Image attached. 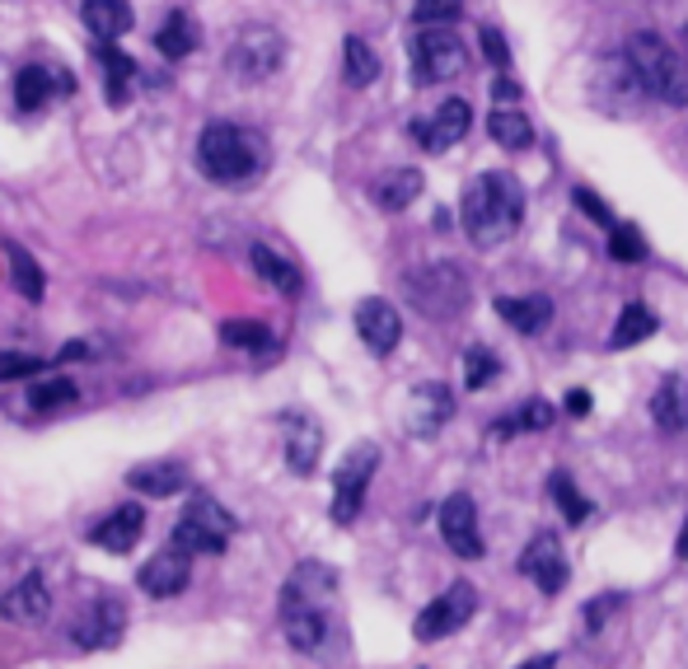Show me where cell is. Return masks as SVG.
<instances>
[{
    "label": "cell",
    "instance_id": "4dcf8cb0",
    "mask_svg": "<svg viewBox=\"0 0 688 669\" xmlns=\"http://www.w3.org/2000/svg\"><path fill=\"white\" fill-rule=\"evenodd\" d=\"M417 192H421V173L417 169H394L375 183V202L384 211H403V206L417 202Z\"/></svg>",
    "mask_w": 688,
    "mask_h": 669
},
{
    "label": "cell",
    "instance_id": "d6986e66",
    "mask_svg": "<svg viewBox=\"0 0 688 669\" xmlns=\"http://www.w3.org/2000/svg\"><path fill=\"white\" fill-rule=\"evenodd\" d=\"M281 427H286V464L291 473H314V464H319V450H324V431L319 421L305 417V412H286L281 417Z\"/></svg>",
    "mask_w": 688,
    "mask_h": 669
},
{
    "label": "cell",
    "instance_id": "74e56055",
    "mask_svg": "<svg viewBox=\"0 0 688 669\" xmlns=\"http://www.w3.org/2000/svg\"><path fill=\"white\" fill-rule=\"evenodd\" d=\"M497 375H501L497 351H487V347H469L464 351V384H469V389H487Z\"/></svg>",
    "mask_w": 688,
    "mask_h": 669
},
{
    "label": "cell",
    "instance_id": "1f68e13d",
    "mask_svg": "<svg viewBox=\"0 0 688 669\" xmlns=\"http://www.w3.org/2000/svg\"><path fill=\"white\" fill-rule=\"evenodd\" d=\"M651 332H656V314H651L646 305H628V309L619 314V324H613V332H609V347H613V351H628V347L646 342Z\"/></svg>",
    "mask_w": 688,
    "mask_h": 669
},
{
    "label": "cell",
    "instance_id": "2e32d148",
    "mask_svg": "<svg viewBox=\"0 0 688 669\" xmlns=\"http://www.w3.org/2000/svg\"><path fill=\"white\" fill-rule=\"evenodd\" d=\"M47 609H52V590H47V580L38 571H29L24 580H14V586L0 594V619L5 623H43L47 619Z\"/></svg>",
    "mask_w": 688,
    "mask_h": 669
},
{
    "label": "cell",
    "instance_id": "ab89813d",
    "mask_svg": "<svg viewBox=\"0 0 688 669\" xmlns=\"http://www.w3.org/2000/svg\"><path fill=\"white\" fill-rule=\"evenodd\" d=\"M553 501L562 506V515H567L572 524H580V520H590V501L576 491V483L567 478V473H553Z\"/></svg>",
    "mask_w": 688,
    "mask_h": 669
},
{
    "label": "cell",
    "instance_id": "8992f818",
    "mask_svg": "<svg viewBox=\"0 0 688 669\" xmlns=\"http://www.w3.org/2000/svg\"><path fill=\"white\" fill-rule=\"evenodd\" d=\"M375 468H380V450L370 445V440H361L357 450H347V460L338 464V473H332V520L338 524H351L361 515L365 487L375 478Z\"/></svg>",
    "mask_w": 688,
    "mask_h": 669
},
{
    "label": "cell",
    "instance_id": "bcb514c9",
    "mask_svg": "<svg viewBox=\"0 0 688 669\" xmlns=\"http://www.w3.org/2000/svg\"><path fill=\"white\" fill-rule=\"evenodd\" d=\"M520 90H516V84H510V80H497V84H492V99H516Z\"/></svg>",
    "mask_w": 688,
    "mask_h": 669
},
{
    "label": "cell",
    "instance_id": "b9f144b4",
    "mask_svg": "<svg viewBox=\"0 0 688 669\" xmlns=\"http://www.w3.org/2000/svg\"><path fill=\"white\" fill-rule=\"evenodd\" d=\"M33 370H43L38 356H24V351H0V379H29Z\"/></svg>",
    "mask_w": 688,
    "mask_h": 669
},
{
    "label": "cell",
    "instance_id": "3957f363",
    "mask_svg": "<svg viewBox=\"0 0 688 669\" xmlns=\"http://www.w3.org/2000/svg\"><path fill=\"white\" fill-rule=\"evenodd\" d=\"M628 70L638 76V90L669 103V109H684L688 103V61L669 47L661 33H632L628 38Z\"/></svg>",
    "mask_w": 688,
    "mask_h": 669
},
{
    "label": "cell",
    "instance_id": "7bdbcfd3",
    "mask_svg": "<svg viewBox=\"0 0 688 669\" xmlns=\"http://www.w3.org/2000/svg\"><path fill=\"white\" fill-rule=\"evenodd\" d=\"M572 202H576L580 211H586V216H590V220H599V225H605V230H613V225H619V220H613V216H609V206H605V202H599V197H595V192H590V188H576V192H572Z\"/></svg>",
    "mask_w": 688,
    "mask_h": 669
},
{
    "label": "cell",
    "instance_id": "60d3db41",
    "mask_svg": "<svg viewBox=\"0 0 688 669\" xmlns=\"http://www.w3.org/2000/svg\"><path fill=\"white\" fill-rule=\"evenodd\" d=\"M464 14V0H417L413 5V20L417 24H450Z\"/></svg>",
    "mask_w": 688,
    "mask_h": 669
},
{
    "label": "cell",
    "instance_id": "8d00e7d4",
    "mask_svg": "<svg viewBox=\"0 0 688 669\" xmlns=\"http://www.w3.org/2000/svg\"><path fill=\"white\" fill-rule=\"evenodd\" d=\"M221 342L225 347H244V351H268L272 347V328L258 319H229L221 324Z\"/></svg>",
    "mask_w": 688,
    "mask_h": 669
},
{
    "label": "cell",
    "instance_id": "681fc988",
    "mask_svg": "<svg viewBox=\"0 0 688 669\" xmlns=\"http://www.w3.org/2000/svg\"><path fill=\"white\" fill-rule=\"evenodd\" d=\"M684 43H688V29H684Z\"/></svg>",
    "mask_w": 688,
    "mask_h": 669
},
{
    "label": "cell",
    "instance_id": "ac0fdd59",
    "mask_svg": "<svg viewBox=\"0 0 688 669\" xmlns=\"http://www.w3.org/2000/svg\"><path fill=\"white\" fill-rule=\"evenodd\" d=\"M357 332L375 356H390V351L398 347V338H403V319H398V309L390 301H361L357 305Z\"/></svg>",
    "mask_w": 688,
    "mask_h": 669
},
{
    "label": "cell",
    "instance_id": "f35d334b",
    "mask_svg": "<svg viewBox=\"0 0 688 669\" xmlns=\"http://www.w3.org/2000/svg\"><path fill=\"white\" fill-rule=\"evenodd\" d=\"M609 258H619V262H642L646 258V239L632 220H619L609 230Z\"/></svg>",
    "mask_w": 688,
    "mask_h": 669
},
{
    "label": "cell",
    "instance_id": "c3c4849f",
    "mask_svg": "<svg viewBox=\"0 0 688 669\" xmlns=\"http://www.w3.org/2000/svg\"><path fill=\"white\" fill-rule=\"evenodd\" d=\"M557 665V656H539V660H525L520 669H553Z\"/></svg>",
    "mask_w": 688,
    "mask_h": 669
},
{
    "label": "cell",
    "instance_id": "9a60e30c",
    "mask_svg": "<svg viewBox=\"0 0 688 669\" xmlns=\"http://www.w3.org/2000/svg\"><path fill=\"white\" fill-rule=\"evenodd\" d=\"M469 127H473V113H469V103H464V99H445V103H440V109H436L431 117H417L408 132H413V136H417L427 150H450L454 140L464 136Z\"/></svg>",
    "mask_w": 688,
    "mask_h": 669
},
{
    "label": "cell",
    "instance_id": "7dc6e473",
    "mask_svg": "<svg viewBox=\"0 0 688 669\" xmlns=\"http://www.w3.org/2000/svg\"><path fill=\"white\" fill-rule=\"evenodd\" d=\"M675 557L688 562V520H684V530H679V538H675Z\"/></svg>",
    "mask_w": 688,
    "mask_h": 669
},
{
    "label": "cell",
    "instance_id": "8fae6325",
    "mask_svg": "<svg viewBox=\"0 0 688 669\" xmlns=\"http://www.w3.org/2000/svg\"><path fill=\"white\" fill-rule=\"evenodd\" d=\"M122 632H127V609H122L117 594H99V600L84 604L70 637H76L80 650H103V646H117Z\"/></svg>",
    "mask_w": 688,
    "mask_h": 669
},
{
    "label": "cell",
    "instance_id": "484cf974",
    "mask_svg": "<svg viewBox=\"0 0 688 669\" xmlns=\"http://www.w3.org/2000/svg\"><path fill=\"white\" fill-rule=\"evenodd\" d=\"M155 47H160V57H169V61H183L188 52L198 47V20H192L188 10H173V14H165L160 33H155Z\"/></svg>",
    "mask_w": 688,
    "mask_h": 669
},
{
    "label": "cell",
    "instance_id": "d4e9b609",
    "mask_svg": "<svg viewBox=\"0 0 688 669\" xmlns=\"http://www.w3.org/2000/svg\"><path fill=\"white\" fill-rule=\"evenodd\" d=\"M651 417L661 431H684L688 427V379H665L651 394Z\"/></svg>",
    "mask_w": 688,
    "mask_h": 669
},
{
    "label": "cell",
    "instance_id": "ee69618b",
    "mask_svg": "<svg viewBox=\"0 0 688 669\" xmlns=\"http://www.w3.org/2000/svg\"><path fill=\"white\" fill-rule=\"evenodd\" d=\"M483 52H487V61L506 70L510 66V47H506V33L501 29H483Z\"/></svg>",
    "mask_w": 688,
    "mask_h": 669
},
{
    "label": "cell",
    "instance_id": "cb8c5ba5",
    "mask_svg": "<svg viewBox=\"0 0 688 669\" xmlns=\"http://www.w3.org/2000/svg\"><path fill=\"white\" fill-rule=\"evenodd\" d=\"M497 314L516 332H543L553 324V301L549 295H506V301H497Z\"/></svg>",
    "mask_w": 688,
    "mask_h": 669
},
{
    "label": "cell",
    "instance_id": "e575fe53",
    "mask_svg": "<svg viewBox=\"0 0 688 669\" xmlns=\"http://www.w3.org/2000/svg\"><path fill=\"white\" fill-rule=\"evenodd\" d=\"M76 402V384L66 375H47V379H33L29 384V408L33 412H57V408H70Z\"/></svg>",
    "mask_w": 688,
    "mask_h": 669
},
{
    "label": "cell",
    "instance_id": "ffe728a7",
    "mask_svg": "<svg viewBox=\"0 0 688 669\" xmlns=\"http://www.w3.org/2000/svg\"><path fill=\"white\" fill-rule=\"evenodd\" d=\"M450 412H454V398H450L445 384H417L413 398H408V431L436 435L450 421Z\"/></svg>",
    "mask_w": 688,
    "mask_h": 669
},
{
    "label": "cell",
    "instance_id": "9c48e42d",
    "mask_svg": "<svg viewBox=\"0 0 688 669\" xmlns=\"http://www.w3.org/2000/svg\"><path fill=\"white\" fill-rule=\"evenodd\" d=\"M469 66V52L454 33H417L413 38V80L417 84H440V80H454L459 70Z\"/></svg>",
    "mask_w": 688,
    "mask_h": 669
},
{
    "label": "cell",
    "instance_id": "4316f807",
    "mask_svg": "<svg viewBox=\"0 0 688 669\" xmlns=\"http://www.w3.org/2000/svg\"><path fill=\"white\" fill-rule=\"evenodd\" d=\"M249 258H253V272H258L262 281H268L272 291H281V295H300V286H305V281H300V272L291 268V258L272 253L268 243H253Z\"/></svg>",
    "mask_w": 688,
    "mask_h": 669
},
{
    "label": "cell",
    "instance_id": "f6af8a7d",
    "mask_svg": "<svg viewBox=\"0 0 688 669\" xmlns=\"http://www.w3.org/2000/svg\"><path fill=\"white\" fill-rule=\"evenodd\" d=\"M567 412H572V417H586V412H590V394H586V389L567 394Z\"/></svg>",
    "mask_w": 688,
    "mask_h": 669
},
{
    "label": "cell",
    "instance_id": "4fadbf2b",
    "mask_svg": "<svg viewBox=\"0 0 688 669\" xmlns=\"http://www.w3.org/2000/svg\"><path fill=\"white\" fill-rule=\"evenodd\" d=\"M188 580H192V557L179 553L173 543H169V548H160L146 567L136 571V586L146 590L150 600H173V594L188 590Z\"/></svg>",
    "mask_w": 688,
    "mask_h": 669
},
{
    "label": "cell",
    "instance_id": "d590c367",
    "mask_svg": "<svg viewBox=\"0 0 688 669\" xmlns=\"http://www.w3.org/2000/svg\"><path fill=\"white\" fill-rule=\"evenodd\" d=\"M286 642L295 650H319L328 637V613H286Z\"/></svg>",
    "mask_w": 688,
    "mask_h": 669
},
{
    "label": "cell",
    "instance_id": "83f0119b",
    "mask_svg": "<svg viewBox=\"0 0 688 669\" xmlns=\"http://www.w3.org/2000/svg\"><path fill=\"white\" fill-rule=\"evenodd\" d=\"M5 262H10V281H14V291H20L29 305H38V301H43V291H47V276H43L38 262L29 258V249H20L14 239H5Z\"/></svg>",
    "mask_w": 688,
    "mask_h": 669
},
{
    "label": "cell",
    "instance_id": "5b68a950",
    "mask_svg": "<svg viewBox=\"0 0 688 669\" xmlns=\"http://www.w3.org/2000/svg\"><path fill=\"white\" fill-rule=\"evenodd\" d=\"M229 538H235V515H229L225 506H216L211 497H192L188 510H183V520L173 524V534H169L173 548L188 553V557H198V553H225Z\"/></svg>",
    "mask_w": 688,
    "mask_h": 669
},
{
    "label": "cell",
    "instance_id": "d6a6232c",
    "mask_svg": "<svg viewBox=\"0 0 688 669\" xmlns=\"http://www.w3.org/2000/svg\"><path fill=\"white\" fill-rule=\"evenodd\" d=\"M487 132H492V140H497V146L520 150V146H529V140H534V122H529L520 109H492Z\"/></svg>",
    "mask_w": 688,
    "mask_h": 669
},
{
    "label": "cell",
    "instance_id": "52a82bcc",
    "mask_svg": "<svg viewBox=\"0 0 688 669\" xmlns=\"http://www.w3.org/2000/svg\"><path fill=\"white\" fill-rule=\"evenodd\" d=\"M473 613H478V590H473L469 580H454L445 594H436V600L417 613L413 637L417 642H440V637H450V632L464 627Z\"/></svg>",
    "mask_w": 688,
    "mask_h": 669
},
{
    "label": "cell",
    "instance_id": "30bf717a",
    "mask_svg": "<svg viewBox=\"0 0 688 669\" xmlns=\"http://www.w3.org/2000/svg\"><path fill=\"white\" fill-rule=\"evenodd\" d=\"M281 57H286L281 33L268 24H253V29L239 33L235 47H229V70H239V80H268L281 66Z\"/></svg>",
    "mask_w": 688,
    "mask_h": 669
},
{
    "label": "cell",
    "instance_id": "836d02e7",
    "mask_svg": "<svg viewBox=\"0 0 688 669\" xmlns=\"http://www.w3.org/2000/svg\"><path fill=\"white\" fill-rule=\"evenodd\" d=\"M342 76H347L351 90H365V84H375L380 57L365 47V38H347V43H342Z\"/></svg>",
    "mask_w": 688,
    "mask_h": 669
},
{
    "label": "cell",
    "instance_id": "7c38bea8",
    "mask_svg": "<svg viewBox=\"0 0 688 669\" xmlns=\"http://www.w3.org/2000/svg\"><path fill=\"white\" fill-rule=\"evenodd\" d=\"M440 538H445V548L464 562H478L483 557V534H478V506L464 491H454L440 506Z\"/></svg>",
    "mask_w": 688,
    "mask_h": 669
},
{
    "label": "cell",
    "instance_id": "5bb4252c",
    "mask_svg": "<svg viewBox=\"0 0 688 669\" xmlns=\"http://www.w3.org/2000/svg\"><path fill=\"white\" fill-rule=\"evenodd\" d=\"M520 571L534 580V586L543 590V594H557L562 586H567V557H562V543H557V534H534L525 543V553H520Z\"/></svg>",
    "mask_w": 688,
    "mask_h": 669
},
{
    "label": "cell",
    "instance_id": "277c9868",
    "mask_svg": "<svg viewBox=\"0 0 688 669\" xmlns=\"http://www.w3.org/2000/svg\"><path fill=\"white\" fill-rule=\"evenodd\" d=\"M403 291H408L413 309L427 314V319H454V314L469 309V276L454 262H427V268L408 272Z\"/></svg>",
    "mask_w": 688,
    "mask_h": 669
},
{
    "label": "cell",
    "instance_id": "603a6c76",
    "mask_svg": "<svg viewBox=\"0 0 688 669\" xmlns=\"http://www.w3.org/2000/svg\"><path fill=\"white\" fill-rule=\"evenodd\" d=\"M127 483L140 491V497L165 501V497H173V491H183V487H188V468H183V464H173V460H160V464H136V468L127 473Z\"/></svg>",
    "mask_w": 688,
    "mask_h": 669
},
{
    "label": "cell",
    "instance_id": "f1b7e54d",
    "mask_svg": "<svg viewBox=\"0 0 688 669\" xmlns=\"http://www.w3.org/2000/svg\"><path fill=\"white\" fill-rule=\"evenodd\" d=\"M99 61H103V80H109V103L122 109L132 99V80H136V61L127 52H117L113 43H99Z\"/></svg>",
    "mask_w": 688,
    "mask_h": 669
},
{
    "label": "cell",
    "instance_id": "7402d4cb",
    "mask_svg": "<svg viewBox=\"0 0 688 669\" xmlns=\"http://www.w3.org/2000/svg\"><path fill=\"white\" fill-rule=\"evenodd\" d=\"M80 20L99 43H117L122 33H132V5L127 0H84Z\"/></svg>",
    "mask_w": 688,
    "mask_h": 669
},
{
    "label": "cell",
    "instance_id": "e0dca14e",
    "mask_svg": "<svg viewBox=\"0 0 688 669\" xmlns=\"http://www.w3.org/2000/svg\"><path fill=\"white\" fill-rule=\"evenodd\" d=\"M140 534H146V510L140 506H117V510H109L99 524H90V538L94 548H109V553H132L136 543H140Z\"/></svg>",
    "mask_w": 688,
    "mask_h": 669
},
{
    "label": "cell",
    "instance_id": "6da1fadb",
    "mask_svg": "<svg viewBox=\"0 0 688 669\" xmlns=\"http://www.w3.org/2000/svg\"><path fill=\"white\" fill-rule=\"evenodd\" d=\"M525 216V192L510 173H483L464 188V202H459V220H464L469 239L478 249H497L510 235L520 230Z\"/></svg>",
    "mask_w": 688,
    "mask_h": 669
},
{
    "label": "cell",
    "instance_id": "44dd1931",
    "mask_svg": "<svg viewBox=\"0 0 688 669\" xmlns=\"http://www.w3.org/2000/svg\"><path fill=\"white\" fill-rule=\"evenodd\" d=\"M76 90V80L66 76V70H47V66H24L20 76H14V99H20V109L33 113L43 109L52 94H70Z\"/></svg>",
    "mask_w": 688,
    "mask_h": 669
},
{
    "label": "cell",
    "instance_id": "ba28073f",
    "mask_svg": "<svg viewBox=\"0 0 688 669\" xmlns=\"http://www.w3.org/2000/svg\"><path fill=\"white\" fill-rule=\"evenodd\" d=\"M338 594V571L328 562H300L281 586V619L286 613H328V600Z\"/></svg>",
    "mask_w": 688,
    "mask_h": 669
},
{
    "label": "cell",
    "instance_id": "7a4b0ae2",
    "mask_svg": "<svg viewBox=\"0 0 688 669\" xmlns=\"http://www.w3.org/2000/svg\"><path fill=\"white\" fill-rule=\"evenodd\" d=\"M198 165L211 183L239 188L262 169V136L235 122H206L198 136Z\"/></svg>",
    "mask_w": 688,
    "mask_h": 669
},
{
    "label": "cell",
    "instance_id": "f546056e",
    "mask_svg": "<svg viewBox=\"0 0 688 669\" xmlns=\"http://www.w3.org/2000/svg\"><path fill=\"white\" fill-rule=\"evenodd\" d=\"M553 427V408L543 398H529V402H520L510 417H501L497 427L487 431V440H510L516 431H549Z\"/></svg>",
    "mask_w": 688,
    "mask_h": 669
}]
</instances>
